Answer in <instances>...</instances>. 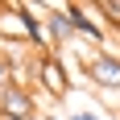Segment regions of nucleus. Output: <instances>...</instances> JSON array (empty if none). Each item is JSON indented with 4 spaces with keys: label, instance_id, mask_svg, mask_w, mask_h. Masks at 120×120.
I'll use <instances>...</instances> for the list:
<instances>
[{
    "label": "nucleus",
    "instance_id": "obj_7",
    "mask_svg": "<svg viewBox=\"0 0 120 120\" xmlns=\"http://www.w3.org/2000/svg\"><path fill=\"white\" fill-rule=\"evenodd\" d=\"M46 120H58V116H46Z\"/></svg>",
    "mask_w": 120,
    "mask_h": 120
},
{
    "label": "nucleus",
    "instance_id": "obj_3",
    "mask_svg": "<svg viewBox=\"0 0 120 120\" xmlns=\"http://www.w3.org/2000/svg\"><path fill=\"white\" fill-rule=\"evenodd\" d=\"M87 79L104 91H120V54H95L87 62Z\"/></svg>",
    "mask_w": 120,
    "mask_h": 120
},
{
    "label": "nucleus",
    "instance_id": "obj_1",
    "mask_svg": "<svg viewBox=\"0 0 120 120\" xmlns=\"http://www.w3.org/2000/svg\"><path fill=\"white\" fill-rule=\"evenodd\" d=\"M37 79H41V87H46L54 99H62L66 91H71V79H66V66H62L54 54H37Z\"/></svg>",
    "mask_w": 120,
    "mask_h": 120
},
{
    "label": "nucleus",
    "instance_id": "obj_2",
    "mask_svg": "<svg viewBox=\"0 0 120 120\" xmlns=\"http://www.w3.org/2000/svg\"><path fill=\"white\" fill-rule=\"evenodd\" d=\"M0 116L4 120H33V95L21 83H8L0 91Z\"/></svg>",
    "mask_w": 120,
    "mask_h": 120
},
{
    "label": "nucleus",
    "instance_id": "obj_6",
    "mask_svg": "<svg viewBox=\"0 0 120 120\" xmlns=\"http://www.w3.org/2000/svg\"><path fill=\"white\" fill-rule=\"evenodd\" d=\"M71 120H99L95 112H79V116H71Z\"/></svg>",
    "mask_w": 120,
    "mask_h": 120
},
{
    "label": "nucleus",
    "instance_id": "obj_8",
    "mask_svg": "<svg viewBox=\"0 0 120 120\" xmlns=\"http://www.w3.org/2000/svg\"><path fill=\"white\" fill-rule=\"evenodd\" d=\"M0 120H4V116H0Z\"/></svg>",
    "mask_w": 120,
    "mask_h": 120
},
{
    "label": "nucleus",
    "instance_id": "obj_4",
    "mask_svg": "<svg viewBox=\"0 0 120 120\" xmlns=\"http://www.w3.org/2000/svg\"><path fill=\"white\" fill-rule=\"evenodd\" d=\"M66 17H71V29L75 37H91V41H104V25L91 17V12L79 4V0H66Z\"/></svg>",
    "mask_w": 120,
    "mask_h": 120
},
{
    "label": "nucleus",
    "instance_id": "obj_5",
    "mask_svg": "<svg viewBox=\"0 0 120 120\" xmlns=\"http://www.w3.org/2000/svg\"><path fill=\"white\" fill-rule=\"evenodd\" d=\"M41 25H46V41L50 46H66V41H75V29H71V17L58 8H50L46 17H41Z\"/></svg>",
    "mask_w": 120,
    "mask_h": 120
}]
</instances>
